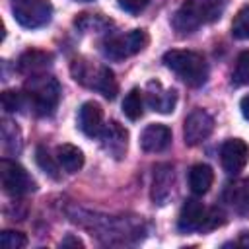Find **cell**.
<instances>
[{
    "mask_svg": "<svg viewBox=\"0 0 249 249\" xmlns=\"http://www.w3.org/2000/svg\"><path fill=\"white\" fill-rule=\"evenodd\" d=\"M148 4L150 0H119V6L128 14H140Z\"/></svg>",
    "mask_w": 249,
    "mask_h": 249,
    "instance_id": "obj_26",
    "label": "cell"
},
{
    "mask_svg": "<svg viewBox=\"0 0 249 249\" xmlns=\"http://www.w3.org/2000/svg\"><path fill=\"white\" fill-rule=\"evenodd\" d=\"M231 35L235 39H243V41L249 39V6H243L235 14V18L231 21Z\"/></svg>",
    "mask_w": 249,
    "mask_h": 249,
    "instance_id": "obj_22",
    "label": "cell"
},
{
    "mask_svg": "<svg viewBox=\"0 0 249 249\" xmlns=\"http://www.w3.org/2000/svg\"><path fill=\"white\" fill-rule=\"evenodd\" d=\"M177 228L181 231H196L202 228H208V210L204 204L196 198H189L183 202L179 218H177Z\"/></svg>",
    "mask_w": 249,
    "mask_h": 249,
    "instance_id": "obj_10",
    "label": "cell"
},
{
    "mask_svg": "<svg viewBox=\"0 0 249 249\" xmlns=\"http://www.w3.org/2000/svg\"><path fill=\"white\" fill-rule=\"evenodd\" d=\"M62 247H66V245H74V247H84V243L78 239V237H72V235H68L66 239H62V243H60Z\"/></svg>",
    "mask_w": 249,
    "mask_h": 249,
    "instance_id": "obj_27",
    "label": "cell"
},
{
    "mask_svg": "<svg viewBox=\"0 0 249 249\" xmlns=\"http://www.w3.org/2000/svg\"><path fill=\"white\" fill-rule=\"evenodd\" d=\"M53 56L49 53H43V51H25L21 56H19V70L25 72V74H39L43 72L49 64H51Z\"/></svg>",
    "mask_w": 249,
    "mask_h": 249,
    "instance_id": "obj_19",
    "label": "cell"
},
{
    "mask_svg": "<svg viewBox=\"0 0 249 249\" xmlns=\"http://www.w3.org/2000/svg\"><path fill=\"white\" fill-rule=\"evenodd\" d=\"M214 130V119L208 111L204 109H195L187 115L185 124H183V138L185 144L189 146H196L200 142H204Z\"/></svg>",
    "mask_w": 249,
    "mask_h": 249,
    "instance_id": "obj_8",
    "label": "cell"
},
{
    "mask_svg": "<svg viewBox=\"0 0 249 249\" xmlns=\"http://www.w3.org/2000/svg\"><path fill=\"white\" fill-rule=\"evenodd\" d=\"M224 200L237 212L249 214V179H237L226 185Z\"/></svg>",
    "mask_w": 249,
    "mask_h": 249,
    "instance_id": "obj_16",
    "label": "cell"
},
{
    "mask_svg": "<svg viewBox=\"0 0 249 249\" xmlns=\"http://www.w3.org/2000/svg\"><path fill=\"white\" fill-rule=\"evenodd\" d=\"M101 142H103V148L115 156V158H123L124 152H126V144H128V132L123 124H119L117 121H109L103 130H101Z\"/></svg>",
    "mask_w": 249,
    "mask_h": 249,
    "instance_id": "obj_12",
    "label": "cell"
},
{
    "mask_svg": "<svg viewBox=\"0 0 249 249\" xmlns=\"http://www.w3.org/2000/svg\"><path fill=\"white\" fill-rule=\"evenodd\" d=\"M12 12L19 25L35 29L49 23L53 6L49 0H12Z\"/></svg>",
    "mask_w": 249,
    "mask_h": 249,
    "instance_id": "obj_6",
    "label": "cell"
},
{
    "mask_svg": "<svg viewBox=\"0 0 249 249\" xmlns=\"http://www.w3.org/2000/svg\"><path fill=\"white\" fill-rule=\"evenodd\" d=\"M23 105H25V97H23V93H19V91H12V89H8V91L2 93V107H4L8 113H16V111H19Z\"/></svg>",
    "mask_w": 249,
    "mask_h": 249,
    "instance_id": "obj_25",
    "label": "cell"
},
{
    "mask_svg": "<svg viewBox=\"0 0 249 249\" xmlns=\"http://www.w3.org/2000/svg\"><path fill=\"white\" fill-rule=\"evenodd\" d=\"M0 243L6 249H21L27 245V237L21 231H12V230H4L0 233Z\"/></svg>",
    "mask_w": 249,
    "mask_h": 249,
    "instance_id": "obj_24",
    "label": "cell"
},
{
    "mask_svg": "<svg viewBox=\"0 0 249 249\" xmlns=\"http://www.w3.org/2000/svg\"><path fill=\"white\" fill-rule=\"evenodd\" d=\"M84 2H88V0H84Z\"/></svg>",
    "mask_w": 249,
    "mask_h": 249,
    "instance_id": "obj_29",
    "label": "cell"
},
{
    "mask_svg": "<svg viewBox=\"0 0 249 249\" xmlns=\"http://www.w3.org/2000/svg\"><path fill=\"white\" fill-rule=\"evenodd\" d=\"M226 0H185L173 16V27L181 35L196 31L200 25L222 18Z\"/></svg>",
    "mask_w": 249,
    "mask_h": 249,
    "instance_id": "obj_1",
    "label": "cell"
},
{
    "mask_svg": "<svg viewBox=\"0 0 249 249\" xmlns=\"http://www.w3.org/2000/svg\"><path fill=\"white\" fill-rule=\"evenodd\" d=\"M163 64L175 72L187 86L198 88L208 78V66L200 53L195 51H167L163 54Z\"/></svg>",
    "mask_w": 249,
    "mask_h": 249,
    "instance_id": "obj_3",
    "label": "cell"
},
{
    "mask_svg": "<svg viewBox=\"0 0 249 249\" xmlns=\"http://www.w3.org/2000/svg\"><path fill=\"white\" fill-rule=\"evenodd\" d=\"M56 160H58L60 167H64V171H68V173H76L84 165V154L74 144H60L56 148Z\"/></svg>",
    "mask_w": 249,
    "mask_h": 249,
    "instance_id": "obj_18",
    "label": "cell"
},
{
    "mask_svg": "<svg viewBox=\"0 0 249 249\" xmlns=\"http://www.w3.org/2000/svg\"><path fill=\"white\" fill-rule=\"evenodd\" d=\"M231 82L235 86H247L249 84V51H243L237 56L233 72H231Z\"/></svg>",
    "mask_w": 249,
    "mask_h": 249,
    "instance_id": "obj_21",
    "label": "cell"
},
{
    "mask_svg": "<svg viewBox=\"0 0 249 249\" xmlns=\"http://www.w3.org/2000/svg\"><path fill=\"white\" fill-rule=\"evenodd\" d=\"M175 187V171L169 163H158L154 167V179H152V200L154 204H165Z\"/></svg>",
    "mask_w": 249,
    "mask_h": 249,
    "instance_id": "obj_11",
    "label": "cell"
},
{
    "mask_svg": "<svg viewBox=\"0 0 249 249\" xmlns=\"http://www.w3.org/2000/svg\"><path fill=\"white\" fill-rule=\"evenodd\" d=\"M146 101L154 111L167 115L175 109L177 93L175 89H165L160 82H150L146 88Z\"/></svg>",
    "mask_w": 249,
    "mask_h": 249,
    "instance_id": "obj_15",
    "label": "cell"
},
{
    "mask_svg": "<svg viewBox=\"0 0 249 249\" xmlns=\"http://www.w3.org/2000/svg\"><path fill=\"white\" fill-rule=\"evenodd\" d=\"M23 97L35 115H53L60 101V84L56 78L49 74H31L23 86Z\"/></svg>",
    "mask_w": 249,
    "mask_h": 249,
    "instance_id": "obj_2",
    "label": "cell"
},
{
    "mask_svg": "<svg viewBox=\"0 0 249 249\" xmlns=\"http://www.w3.org/2000/svg\"><path fill=\"white\" fill-rule=\"evenodd\" d=\"M171 144V130L165 124H148L140 134V146L144 152H163Z\"/></svg>",
    "mask_w": 249,
    "mask_h": 249,
    "instance_id": "obj_14",
    "label": "cell"
},
{
    "mask_svg": "<svg viewBox=\"0 0 249 249\" xmlns=\"http://www.w3.org/2000/svg\"><path fill=\"white\" fill-rule=\"evenodd\" d=\"M239 107H241V113H243V117L249 121V93L241 99V103H239Z\"/></svg>",
    "mask_w": 249,
    "mask_h": 249,
    "instance_id": "obj_28",
    "label": "cell"
},
{
    "mask_svg": "<svg viewBox=\"0 0 249 249\" xmlns=\"http://www.w3.org/2000/svg\"><path fill=\"white\" fill-rule=\"evenodd\" d=\"M0 179H2V189L10 196H21L35 189V181L31 179V175L19 163L8 158L0 161Z\"/></svg>",
    "mask_w": 249,
    "mask_h": 249,
    "instance_id": "obj_7",
    "label": "cell"
},
{
    "mask_svg": "<svg viewBox=\"0 0 249 249\" xmlns=\"http://www.w3.org/2000/svg\"><path fill=\"white\" fill-rule=\"evenodd\" d=\"M220 160H222V167L226 169V173L235 175L239 173L247 160H249V146L247 142H243L241 138H230L222 144L220 150Z\"/></svg>",
    "mask_w": 249,
    "mask_h": 249,
    "instance_id": "obj_9",
    "label": "cell"
},
{
    "mask_svg": "<svg viewBox=\"0 0 249 249\" xmlns=\"http://www.w3.org/2000/svg\"><path fill=\"white\" fill-rule=\"evenodd\" d=\"M78 126L80 130L93 138L99 136L103 130V109L95 101H86L78 111Z\"/></svg>",
    "mask_w": 249,
    "mask_h": 249,
    "instance_id": "obj_13",
    "label": "cell"
},
{
    "mask_svg": "<svg viewBox=\"0 0 249 249\" xmlns=\"http://www.w3.org/2000/svg\"><path fill=\"white\" fill-rule=\"evenodd\" d=\"M35 160H37L39 167H41L45 173H49L53 179H58V177H60V173H58V165H60V163H56L58 160L54 161L53 156H51L43 146L37 148V152H35Z\"/></svg>",
    "mask_w": 249,
    "mask_h": 249,
    "instance_id": "obj_23",
    "label": "cell"
},
{
    "mask_svg": "<svg viewBox=\"0 0 249 249\" xmlns=\"http://www.w3.org/2000/svg\"><path fill=\"white\" fill-rule=\"evenodd\" d=\"M72 76L76 82L103 93L107 99H113L119 91L115 74L107 66H93L88 60H74L72 62Z\"/></svg>",
    "mask_w": 249,
    "mask_h": 249,
    "instance_id": "obj_4",
    "label": "cell"
},
{
    "mask_svg": "<svg viewBox=\"0 0 249 249\" xmlns=\"http://www.w3.org/2000/svg\"><path fill=\"white\" fill-rule=\"evenodd\" d=\"M142 111H144V101H142V91L138 88L130 89L124 99H123V113L130 119V121H136L142 117Z\"/></svg>",
    "mask_w": 249,
    "mask_h": 249,
    "instance_id": "obj_20",
    "label": "cell"
},
{
    "mask_svg": "<svg viewBox=\"0 0 249 249\" xmlns=\"http://www.w3.org/2000/svg\"><path fill=\"white\" fill-rule=\"evenodd\" d=\"M150 37L144 29H132L124 35H115L111 39H107L101 47L103 54L107 58H113V60H123L126 56H132L136 53H140L146 45H148Z\"/></svg>",
    "mask_w": 249,
    "mask_h": 249,
    "instance_id": "obj_5",
    "label": "cell"
},
{
    "mask_svg": "<svg viewBox=\"0 0 249 249\" xmlns=\"http://www.w3.org/2000/svg\"><path fill=\"white\" fill-rule=\"evenodd\" d=\"M214 181V171L206 163H195L189 171V187L195 195H204L212 187Z\"/></svg>",
    "mask_w": 249,
    "mask_h": 249,
    "instance_id": "obj_17",
    "label": "cell"
}]
</instances>
